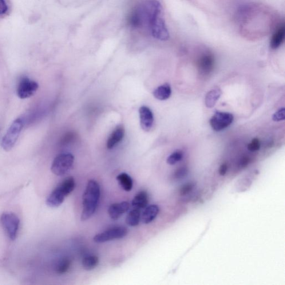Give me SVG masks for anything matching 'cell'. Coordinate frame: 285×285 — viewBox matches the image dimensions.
Wrapping results in <instances>:
<instances>
[{"label": "cell", "instance_id": "6da1fadb", "mask_svg": "<svg viewBox=\"0 0 285 285\" xmlns=\"http://www.w3.org/2000/svg\"><path fill=\"white\" fill-rule=\"evenodd\" d=\"M162 9L158 0H144L130 14L129 24L134 29H147L159 41H167L169 34L162 17Z\"/></svg>", "mask_w": 285, "mask_h": 285}, {"label": "cell", "instance_id": "7a4b0ae2", "mask_svg": "<svg viewBox=\"0 0 285 285\" xmlns=\"http://www.w3.org/2000/svg\"><path fill=\"white\" fill-rule=\"evenodd\" d=\"M100 195V187L98 182L90 180L83 195V208L81 216L82 221L89 219L96 212Z\"/></svg>", "mask_w": 285, "mask_h": 285}, {"label": "cell", "instance_id": "3957f363", "mask_svg": "<svg viewBox=\"0 0 285 285\" xmlns=\"http://www.w3.org/2000/svg\"><path fill=\"white\" fill-rule=\"evenodd\" d=\"M23 125H24V122L21 118L17 119L10 125L2 141V147L6 151L9 152L13 148L21 133Z\"/></svg>", "mask_w": 285, "mask_h": 285}, {"label": "cell", "instance_id": "277c9868", "mask_svg": "<svg viewBox=\"0 0 285 285\" xmlns=\"http://www.w3.org/2000/svg\"><path fill=\"white\" fill-rule=\"evenodd\" d=\"M74 157L70 153L60 154L55 158L51 165V171L54 175L62 176L68 173L73 165Z\"/></svg>", "mask_w": 285, "mask_h": 285}, {"label": "cell", "instance_id": "5b68a950", "mask_svg": "<svg viewBox=\"0 0 285 285\" xmlns=\"http://www.w3.org/2000/svg\"><path fill=\"white\" fill-rule=\"evenodd\" d=\"M1 222L10 239H17L20 225L19 217L13 212H6L2 213Z\"/></svg>", "mask_w": 285, "mask_h": 285}, {"label": "cell", "instance_id": "8992f818", "mask_svg": "<svg viewBox=\"0 0 285 285\" xmlns=\"http://www.w3.org/2000/svg\"><path fill=\"white\" fill-rule=\"evenodd\" d=\"M128 229L124 227H116L98 233L94 237L97 243H104L116 239L124 238L127 235Z\"/></svg>", "mask_w": 285, "mask_h": 285}, {"label": "cell", "instance_id": "52a82bcc", "mask_svg": "<svg viewBox=\"0 0 285 285\" xmlns=\"http://www.w3.org/2000/svg\"><path fill=\"white\" fill-rule=\"evenodd\" d=\"M234 120L233 114L227 112H217L211 118L209 123L216 132H220L230 125Z\"/></svg>", "mask_w": 285, "mask_h": 285}, {"label": "cell", "instance_id": "ba28073f", "mask_svg": "<svg viewBox=\"0 0 285 285\" xmlns=\"http://www.w3.org/2000/svg\"><path fill=\"white\" fill-rule=\"evenodd\" d=\"M39 88L38 83L29 78H22L18 86V96L21 99L29 98L34 96Z\"/></svg>", "mask_w": 285, "mask_h": 285}, {"label": "cell", "instance_id": "9c48e42d", "mask_svg": "<svg viewBox=\"0 0 285 285\" xmlns=\"http://www.w3.org/2000/svg\"><path fill=\"white\" fill-rule=\"evenodd\" d=\"M141 128L145 132H149L152 129L154 117L153 113L148 107L142 106L139 110Z\"/></svg>", "mask_w": 285, "mask_h": 285}, {"label": "cell", "instance_id": "30bf717a", "mask_svg": "<svg viewBox=\"0 0 285 285\" xmlns=\"http://www.w3.org/2000/svg\"><path fill=\"white\" fill-rule=\"evenodd\" d=\"M215 65V59L211 54H205L202 55L198 61V66L201 73L208 74L211 72Z\"/></svg>", "mask_w": 285, "mask_h": 285}, {"label": "cell", "instance_id": "8fae6325", "mask_svg": "<svg viewBox=\"0 0 285 285\" xmlns=\"http://www.w3.org/2000/svg\"><path fill=\"white\" fill-rule=\"evenodd\" d=\"M129 208L130 204L127 202L113 204L108 209L109 215L112 220H117L127 212Z\"/></svg>", "mask_w": 285, "mask_h": 285}, {"label": "cell", "instance_id": "7c38bea8", "mask_svg": "<svg viewBox=\"0 0 285 285\" xmlns=\"http://www.w3.org/2000/svg\"><path fill=\"white\" fill-rule=\"evenodd\" d=\"M66 196L64 192L58 186L47 198L46 204L50 207H58L63 203Z\"/></svg>", "mask_w": 285, "mask_h": 285}, {"label": "cell", "instance_id": "4fadbf2b", "mask_svg": "<svg viewBox=\"0 0 285 285\" xmlns=\"http://www.w3.org/2000/svg\"><path fill=\"white\" fill-rule=\"evenodd\" d=\"M125 129L123 126L118 125L110 134L107 141V148L111 149L115 147L119 142H120L124 137Z\"/></svg>", "mask_w": 285, "mask_h": 285}, {"label": "cell", "instance_id": "5bb4252c", "mask_svg": "<svg viewBox=\"0 0 285 285\" xmlns=\"http://www.w3.org/2000/svg\"><path fill=\"white\" fill-rule=\"evenodd\" d=\"M285 37V27L284 24L280 25L278 29L275 31L272 35L271 41L270 46L273 49H276L283 44Z\"/></svg>", "mask_w": 285, "mask_h": 285}, {"label": "cell", "instance_id": "9a60e30c", "mask_svg": "<svg viewBox=\"0 0 285 285\" xmlns=\"http://www.w3.org/2000/svg\"><path fill=\"white\" fill-rule=\"evenodd\" d=\"M160 208L156 204L150 205L146 207L142 214V223L148 224L156 219L159 213Z\"/></svg>", "mask_w": 285, "mask_h": 285}, {"label": "cell", "instance_id": "2e32d148", "mask_svg": "<svg viewBox=\"0 0 285 285\" xmlns=\"http://www.w3.org/2000/svg\"><path fill=\"white\" fill-rule=\"evenodd\" d=\"M172 94L171 87L169 84L166 83L163 85L158 86L154 90L153 96L157 100L160 101H165L171 97Z\"/></svg>", "mask_w": 285, "mask_h": 285}, {"label": "cell", "instance_id": "e0dca14e", "mask_svg": "<svg viewBox=\"0 0 285 285\" xmlns=\"http://www.w3.org/2000/svg\"><path fill=\"white\" fill-rule=\"evenodd\" d=\"M222 95V91L220 88L213 89L206 94L205 97V104L208 108L215 106Z\"/></svg>", "mask_w": 285, "mask_h": 285}, {"label": "cell", "instance_id": "ac0fdd59", "mask_svg": "<svg viewBox=\"0 0 285 285\" xmlns=\"http://www.w3.org/2000/svg\"><path fill=\"white\" fill-rule=\"evenodd\" d=\"M148 194L145 191H141L134 197L132 201V205L134 208L142 209L146 207L148 204Z\"/></svg>", "mask_w": 285, "mask_h": 285}, {"label": "cell", "instance_id": "d6986e66", "mask_svg": "<svg viewBox=\"0 0 285 285\" xmlns=\"http://www.w3.org/2000/svg\"><path fill=\"white\" fill-rule=\"evenodd\" d=\"M117 180L124 191L126 192L131 191L133 185V180L128 174L121 173L117 177Z\"/></svg>", "mask_w": 285, "mask_h": 285}, {"label": "cell", "instance_id": "ffe728a7", "mask_svg": "<svg viewBox=\"0 0 285 285\" xmlns=\"http://www.w3.org/2000/svg\"><path fill=\"white\" fill-rule=\"evenodd\" d=\"M141 220V211L140 209L134 208L130 211L126 219V223L130 226H137Z\"/></svg>", "mask_w": 285, "mask_h": 285}, {"label": "cell", "instance_id": "44dd1931", "mask_svg": "<svg viewBox=\"0 0 285 285\" xmlns=\"http://www.w3.org/2000/svg\"><path fill=\"white\" fill-rule=\"evenodd\" d=\"M99 264V259L96 256H89L84 257L82 261L83 268L86 271H90L96 268Z\"/></svg>", "mask_w": 285, "mask_h": 285}, {"label": "cell", "instance_id": "7402d4cb", "mask_svg": "<svg viewBox=\"0 0 285 285\" xmlns=\"http://www.w3.org/2000/svg\"><path fill=\"white\" fill-rule=\"evenodd\" d=\"M59 186L65 192L66 195L68 196L69 194L74 191L75 187V182L74 178L72 177L67 178Z\"/></svg>", "mask_w": 285, "mask_h": 285}, {"label": "cell", "instance_id": "603a6c76", "mask_svg": "<svg viewBox=\"0 0 285 285\" xmlns=\"http://www.w3.org/2000/svg\"><path fill=\"white\" fill-rule=\"evenodd\" d=\"M71 265V261L69 259H63L57 265L56 271L59 274H65L69 270Z\"/></svg>", "mask_w": 285, "mask_h": 285}, {"label": "cell", "instance_id": "cb8c5ba5", "mask_svg": "<svg viewBox=\"0 0 285 285\" xmlns=\"http://www.w3.org/2000/svg\"><path fill=\"white\" fill-rule=\"evenodd\" d=\"M183 157V152L180 151V150H177V151L173 152L168 157L167 160V163L170 165L175 164L178 162L181 161Z\"/></svg>", "mask_w": 285, "mask_h": 285}, {"label": "cell", "instance_id": "d4e9b609", "mask_svg": "<svg viewBox=\"0 0 285 285\" xmlns=\"http://www.w3.org/2000/svg\"><path fill=\"white\" fill-rule=\"evenodd\" d=\"M261 147L260 141L258 138H255L249 143L247 146L248 149L251 152H256L259 150Z\"/></svg>", "mask_w": 285, "mask_h": 285}, {"label": "cell", "instance_id": "484cf974", "mask_svg": "<svg viewBox=\"0 0 285 285\" xmlns=\"http://www.w3.org/2000/svg\"><path fill=\"white\" fill-rule=\"evenodd\" d=\"M195 187V184L193 183H189L182 186L180 190V194L181 196H185L191 193L194 188Z\"/></svg>", "mask_w": 285, "mask_h": 285}, {"label": "cell", "instance_id": "4316f807", "mask_svg": "<svg viewBox=\"0 0 285 285\" xmlns=\"http://www.w3.org/2000/svg\"><path fill=\"white\" fill-rule=\"evenodd\" d=\"M285 118V108L280 109L278 112H276L272 116V120L275 122H280L284 121Z\"/></svg>", "mask_w": 285, "mask_h": 285}, {"label": "cell", "instance_id": "83f0119b", "mask_svg": "<svg viewBox=\"0 0 285 285\" xmlns=\"http://www.w3.org/2000/svg\"><path fill=\"white\" fill-rule=\"evenodd\" d=\"M187 174V169L185 168H181L177 169V171L175 173V178L177 180L182 179Z\"/></svg>", "mask_w": 285, "mask_h": 285}, {"label": "cell", "instance_id": "f1b7e54d", "mask_svg": "<svg viewBox=\"0 0 285 285\" xmlns=\"http://www.w3.org/2000/svg\"><path fill=\"white\" fill-rule=\"evenodd\" d=\"M8 11H9V6L6 0H0V16L6 15Z\"/></svg>", "mask_w": 285, "mask_h": 285}, {"label": "cell", "instance_id": "f546056e", "mask_svg": "<svg viewBox=\"0 0 285 285\" xmlns=\"http://www.w3.org/2000/svg\"><path fill=\"white\" fill-rule=\"evenodd\" d=\"M228 170V166L226 163H224L221 165L219 169V173L221 176H224Z\"/></svg>", "mask_w": 285, "mask_h": 285}, {"label": "cell", "instance_id": "4dcf8cb0", "mask_svg": "<svg viewBox=\"0 0 285 285\" xmlns=\"http://www.w3.org/2000/svg\"><path fill=\"white\" fill-rule=\"evenodd\" d=\"M249 162V159L248 157H245L241 160L240 162V165L241 167H246V166L248 164Z\"/></svg>", "mask_w": 285, "mask_h": 285}]
</instances>
